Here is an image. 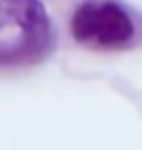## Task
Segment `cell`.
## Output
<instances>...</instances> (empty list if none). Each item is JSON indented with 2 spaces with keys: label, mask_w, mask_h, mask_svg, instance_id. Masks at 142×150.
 <instances>
[{
  "label": "cell",
  "mask_w": 142,
  "mask_h": 150,
  "mask_svg": "<svg viewBox=\"0 0 142 150\" xmlns=\"http://www.w3.org/2000/svg\"><path fill=\"white\" fill-rule=\"evenodd\" d=\"M57 29L42 0H0V69H19L48 59Z\"/></svg>",
  "instance_id": "6da1fadb"
},
{
  "label": "cell",
  "mask_w": 142,
  "mask_h": 150,
  "mask_svg": "<svg viewBox=\"0 0 142 150\" xmlns=\"http://www.w3.org/2000/svg\"><path fill=\"white\" fill-rule=\"evenodd\" d=\"M69 33L90 50H126L138 40V21L119 0H82L71 13Z\"/></svg>",
  "instance_id": "7a4b0ae2"
}]
</instances>
